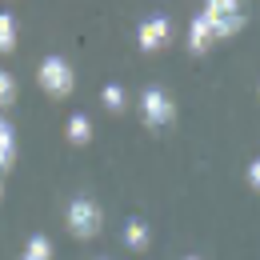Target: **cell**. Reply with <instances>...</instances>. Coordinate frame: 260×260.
<instances>
[{
  "label": "cell",
  "instance_id": "cell-3",
  "mask_svg": "<svg viewBox=\"0 0 260 260\" xmlns=\"http://www.w3.org/2000/svg\"><path fill=\"white\" fill-rule=\"evenodd\" d=\"M172 116H176L172 96H168L164 88H156V84H148V88L140 92V120H144L148 128H168Z\"/></svg>",
  "mask_w": 260,
  "mask_h": 260
},
{
  "label": "cell",
  "instance_id": "cell-2",
  "mask_svg": "<svg viewBox=\"0 0 260 260\" xmlns=\"http://www.w3.org/2000/svg\"><path fill=\"white\" fill-rule=\"evenodd\" d=\"M100 204L96 200H88V196H76L72 204H68V212H64V224L72 236H80V240H88V236H96L100 232Z\"/></svg>",
  "mask_w": 260,
  "mask_h": 260
},
{
  "label": "cell",
  "instance_id": "cell-6",
  "mask_svg": "<svg viewBox=\"0 0 260 260\" xmlns=\"http://www.w3.org/2000/svg\"><path fill=\"white\" fill-rule=\"evenodd\" d=\"M16 164V128L8 124V116L0 112V172H8Z\"/></svg>",
  "mask_w": 260,
  "mask_h": 260
},
{
  "label": "cell",
  "instance_id": "cell-14",
  "mask_svg": "<svg viewBox=\"0 0 260 260\" xmlns=\"http://www.w3.org/2000/svg\"><path fill=\"white\" fill-rule=\"evenodd\" d=\"M248 184H252V188H260V160L248 164Z\"/></svg>",
  "mask_w": 260,
  "mask_h": 260
},
{
  "label": "cell",
  "instance_id": "cell-1",
  "mask_svg": "<svg viewBox=\"0 0 260 260\" xmlns=\"http://www.w3.org/2000/svg\"><path fill=\"white\" fill-rule=\"evenodd\" d=\"M36 80H40V88L48 92V96L64 100L72 88H76V76H72V68H68L64 56H44L40 68H36Z\"/></svg>",
  "mask_w": 260,
  "mask_h": 260
},
{
  "label": "cell",
  "instance_id": "cell-12",
  "mask_svg": "<svg viewBox=\"0 0 260 260\" xmlns=\"http://www.w3.org/2000/svg\"><path fill=\"white\" fill-rule=\"evenodd\" d=\"M12 104H16V76L0 72V112H8Z\"/></svg>",
  "mask_w": 260,
  "mask_h": 260
},
{
  "label": "cell",
  "instance_id": "cell-9",
  "mask_svg": "<svg viewBox=\"0 0 260 260\" xmlns=\"http://www.w3.org/2000/svg\"><path fill=\"white\" fill-rule=\"evenodd\" d=\"M204 16H208V20H228V16H240V0H208V4H204Z\"/></svg>",
  "mask_w": 260,
  "mask_h": 260
},
{
  "label": "cell",
  "instance_id": "cell-5",
  "mask_svg": "<svg viewBox=\"0 0 260 260\" xmlns=\"http://www.w3.org/2000/svg\"><path fill=\"white\" fill-rule=\"evenodd\" d=\"M212 44H216V32H212V20H208V16L200 12V16H196L192 24H188V48H192V52H208Z\"/></svg>",
  "mask_w": 260,
  "mask_h": 260
},
{
  "label": "cell",
  "instance_id": "cell-15",
  "mask_svg": "<svg viewBox=\"0 0 260 260\" xmlns=\"http://www.w3.org/2000/svg\"><path fill=\"white\" fill-rule=\"evenodd\" d=\"M184 260H200V256H184Z\"/></svg>",
  "mask_w": 260,
  "mask_h": 260
},
{
  "label": "cell",
  "instance_id": "cell-13",
  "mask_svg": "<svg viewBox=\"0 0 260 260\" xmlns=\"http://www.w3.org/2000/svg\"><path fill=\"white\" fill-rule=\"evenodd\" d=\"M100 100H104V108H108V112H120V108H124V100H128V92H124L120 84H104Z\"/></svg>",
  "mask_w": 260,
  "mask_h": 260
},
{
  "label": "cell",
  "instance_id": "cell-7",
  "mask_svg": "<svg viewBox=\"0 0 260 260\" xmlns=\"http://www.w3.org/2000/svg\"><path fill=\"white\" fill-rule=\"evenodd\" d=\"M64 136H68V144H88L92 140V120L84 112H72L64 124Z\"/></svg>",
  "mask_w": 260,
  "mask_h": 260
},
{
  "label": "cell",
  "instance_id": "cell-4",
  "mask_svg": "<svg viewBox=\"0 0 260 260\" xmlns=\"http://www.w3.org/2000/svg\"><path fill=\"white\" fill-rule=\"evenodd\" d=\"M172 40V24H168V16H148V20H140V32H136V44L144 48V52H156Z\"/></svg>",
  "mask_w": 260,
  "mask_h": 260
},
{
  "label": "cell",
  "instance_id": "cell-8",
  "mask_svg": "<svg viewBox=\"0 0 260 260\" xmlns=\"http://www.w3.org/2000/svg\"><path fill=\"white\" fill-rule=\"evenodd\" d=\"M124 244H128L132 252H144V248L152 244V232H148V224H144V220H128V224H124Z\"/></svg>",
  "mask_w": 260,
  "mask_h": 260
},
{
  "label": "cell",
  "instance_id": "cell-11",
  "mask_svg": "<svg viewBox=\"0 0 260 260\" xmlns=\"http://www.w3.org/2000/svg\"><path fill=\"white\" fill-rule=\"evenodd\" d=\"M20 260H52V240H48V236H32V240L24 244V256Z\"/></svg>",
  "mask_w": 260,
  "mask_h": 260
},
{
  "label": "cell",
  "instance_id": "cell-10",
  "mask_svg": "<svg viewBox=\"0 0 260 260\" xmlns=\"http://www.w3.org/2000/svg\"><path fill=\"white\" fill-rule=\"evenodd\" d=\"M12 48H16V16L0 12V52H12Z\"/></svg>",
  "mask_w": 260,
  "mask_h": 260
}]
</instances>
